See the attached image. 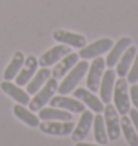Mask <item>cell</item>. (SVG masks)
<instances>
[{
	"label": "cell",
	"instance_id": "obj_1",
	"mask_svg": "<svg viewBox=\"0 0 138 146\" xmlns=\"http://www.w3.org/2000/svg\"><path fill=\"white\" fill-rule=\"evenodd\" d=\"M89 69V64L86 60H82V61H77L71 70L65 75L64 81L58 85V92L60 94H68V92H73L76 90V87L79 85V82L83 79V76L88 73Z\"/></svg>",
	"mask_w": 138,
	"mask_h": 146
},
{
	"label": "cell",
	"instance_id": "obj_2",
	"mask_svg": "<svg viewBox=\"0 0 138 146\" xmlns=\"http://www.w3.org/2000/svg\"><path fill=\"white\" fill-rule=\"evenodd\" d=\"M57 90H58V79L49 78L48 81L45 82L43 87L34 94V98L30 100V103H28L30 110L31 112H39L42 108H45V106L48 104V102H51V98L55 96Z\"/></svg>",
	"mask_w": 138,
	"mask_h": 146
},
{
	"label": "cell",
	"instance_id": "obj_3",
	"mask_svg": "<svg viewBox=\"0 0 138 146\" xmlns=\"http://www.w3.org/2000/svg\"><path fill=\"white\" fill-rule=\"evenodd\" d=\"M113 102L114 108L120 115H126L131 109V102H129V90H128V81L120 78L119 81L114 82L113 88Z\"/></svg>",
	"mask_w": 138,
	"mask_h": 146
},
{
	"label": "cell",
	"instance_id": "obj_4",
	"mask_svg": "<svg viewBox=\"0 0 138 146\" xmlns=\"http://www.w3.org/2000/svg\"><path fill=\"white\" fill-rule=\"evenodd\" d=\"M113 40H111L110 37H103V39H98V40L92 42V43H86L80 48L79 51V57L82 60H94L97 57H100L103 54H106V52L110 51V48L113 46Z\"/></svg>",
	"mask_w": 138,
	"mask_h": 146
},
{
	"label": "cell",
	"instance_id": "obj_5",
	"mask_svg": "<svg viewBox=\"0 0 138 146\" xmlns=\"http://www.w3.org/2000/svg\"><path fill=\"white\" fill-rule=\"evenodd\" d=\"M104 122H106V130L108 140L114 142L120 137V119H119V112L116 110L114 106L107 103L104 106Z\"/></svg>",
	"mask_w": 138,
	"mask_h": 146
},
{
	"label": "cell",
	"instance_id": "obj_6",
	"mask_svg": "<svg viewBox=\"0 0 138 146\" xmlns=\"http://www.w3.org/2000/svg\"><path fill=\"white\" fill-rule=\"evenodd\" d=\"M104 69H106V60L101 57L94 58V61L89 64L88 78H86V88L89 91L97 92V90L100 88V82L104 75Z\"/></svg>",
	"mask_w": 138,
	"mask_h": 146
},
{
	"label": "cell",
	"instance_id": "obj_7",
	"mask_svg": "<svg viewBox=\"0 0 138 146\" xmlns=\"http://www.w3.org/2000/svg\"><path fill=\"white\" fill-rule=\"evenodd\" d=\"M42 133L49 136H67L74 130L73 121H43L39 124Z\"/></svg>",
	"mask_w": 138,
	"mask_h": 146
},
{
	"label": "cell",
	"instance_id": "obj_8",
	"mask_svg": "<svg viewBox=\"0 0 138 146\" xmlns=\"http://www.w3.org/2000/svg\"><path fill=\"white\" fill-rule=\"evenodd\" d=\"M37 67H39V60H36L34 55H27L25 57L22 67H21V70H19V73L15 78V82H16L18 87L27 85L31 81V78L36 75Z\"/></svg>",
	"mask_w": 138,
	"mask_h": 146
},
{
	"label": "cell",
	"instance_id": "obj_9",
	"mask_svg": "<svg viewBox=\"0 0 138 146\" xmlns=\"http://www.w3.org/2000/svg\"><path fill=\"white\" fill-rule=\"evenodd\" d=\"M92 122H94V113H92L91 110H83L80 119H79V124L74 127V130L71 131V140L73 142L85 140L89 134Z\"/></svg>",
	"mask_w": 138,
	"mask_h": 146
},
{
	"label": "cell",
	"instance_id": "obj_10",
	"mask_svg": "<svg viewBox=\"0 0 138 146\" xmlns=\"http://www.w3.org/2000/svg\"><path fill=\"white\" fill-rule=\"evenodd\" d=\"M54 40L58 43L71 46V48H83L86 45V37L79 33H73L68 30H55L54 31Z\"/></svg>",
	"mask_w": 138,
	"mask_h": 146
},
{
	"label": "cell",
	"instance_id": "obj_11",
	"mask_svg": "<svg viewBox=\"0 0 138 146\" xmlns=\"http://www.w3.org/2000/svg\"><path fill=\"white\" fill-rule=\"evenodd\" d=\"M70 52H71L70 46L62 45V43L57 45L54 48L48 49L46 52H43L42 57L39 58V66H42V67H49L52 64H57L62 57H65L67 54H70Z\"/></svg>",
	"mask_w": 138,
	"mask_h": 146
},
{
	"label": "cell",
	"instance_id": "obj_12",
	"mask_svg": "<svg viewBox=\"0 0 138 146\" xmlns=\"http://www.w3.org/2000/svg\"><path fill=\"white\" fill-rule=\"evenodd\" d=\"M73 96L80 100L83 104H86L91 110L97 112V113H101L104 110V103L101 102V98H98L94 92L89 91L88 88H76L73 91Z\"/></svg>",
	"mask_w": 138,
	"mask_h": 146
},
{
	"label": "cell",
	"instance_id": "obj_13",
	"mask_svg": "<svg viewBox=\"0 0 138 146\" xmlns=\"http://www.w3.org/2000/svg\"><path fill=\"white\" fill-rule=\"evenodd\" d=\"M51 106L58 108V109H62V110H67V112H73V113H82V112L85 110V104L80 100L65 97L64 94L52 97L51 98Z\"/></svg>",
	"mask_w": 138,
	"mask_h": 146
},
{
	"label": "cell",
	"instance_id": "obj_14",
	"mask_svg": "<svg viewBox=\"0 0 138 146\" xmlns=\"http://www.w3.org/2000/svg\"><path fill=\"white\" fill-rule=\"evenodd\" d=\"M114 82H116V72L108 67L107 72H104V75L101 78V82H100V96H101V102L104 104L110 103V100H111Z\"/></svg>",
	"mask_w": 138,
	"mask_h": 146
},
{
	"label": "cell",
	"instance_id": "obj_15",
	"mask_svg": "<svg viewBox=\"0 0 138 146\" xmlns=\"http://www.w3.org/2000/svg\"><path fill=\"white\" fill-rule=\"evenodd\" d=\"M131 45H132V42H131L129 37H120L116 43H113V46L110 48L108 54H107V58H106L107 67H110V69L114 67V66L117 64V61H119V58L122 57V54Z\"/></svg>",
	"mask_w": 138,
	"mask_h": 146
},
{
	"label": "cell",
	"instance_id": "obj_16",
	"mask_svg": "<svg viewBox=\"0 0 138 146\" xmlns=\"http://www.w3.org/2000/svg\"><path fill=\"white\" fill-rule=\"evenodd\" d=\"M0 87H2V90H3V92L6 96H9L11 98H14L16 103L22 104V106L30 103V94L27 91L21 90V87H18L16 84H12L11 81H5V82H2Z\"/></svg>",
	"mask_w": 138,
	"mask_h": 146
},
{
	"label": "cell",
	"instance_id": "obj_17",
	"mask_svg": "<svg viewBox=\"0 0 138 146\" xmlns=\"http://www.w3.org/2000/svg\"><path fill=\"white\" fill-rule=\"evenodd\" d=\"M79 58H80V57H79V54H76V52H70V54H67L65 57H62L60 61L57 63L55 69L51 72L52 76H54L55 79L64 78L71 70V67H73V66L79 61Z\"/></svg>",
	"mask_w": 138,
	"mask_h": 146
},
{
	"label": "cell",
	"instance_id": "obj_18",
	"mask_svg": "<svg viewBox=\"0 0 138 146\" xmlns=\"http://www.w3.org/2000/svg\"><path fill=\"white\" fill-rule=\"evenodd\" d=\"M137 48L134 45H131L126 48V51L122 54V57L119 58V61H117V69H116V75H119V78H125L128 75V72L131 69V66H132V61L137 55Z\"/></svg>",
	"mask_w": 138,
	"mask_h": 146
},
{
	"label": "cell",
	"instance_id": "obj_19",
	"mask_svg": "<svg viewBox=\"0 0 138 146\" xmlns=\"http://www.w3.org/2000/svg\"><path fill=\"white\" fill-rule=\"evenodd\" d=\"M39 118L42 121H73L71 112L58 108H42L39 110Z\"/></svg>",
	"mask_w": 138,
	"mask_h": 146
},
{
	"label": "cell",
	"instance_id": "obj_20",
	"mask_svg": "<svg viewBox=\"0 0 138 146\" xmlns=\"http://www.w3.org/2000/svg\"><path fill=\"white\" fill-rule=\"evenodd\" d=\"M24 60H25V57H24L22 52L16 51L14 54V57H12V60H11V63L8 64V67H6L5 72H3V79L5 81H14V79L16 78V75L19 73V70H21V67H22Z\"/></svg>",
	"mask_w": 138,
	"mask_h": 146
},
{
	"label": "cell",
	"instance_id": "obj_21",
	"mask_svg": "<svg viewBox=\"0 0 138 146\" xmlns=\"http://www.w3.org/2000/svg\"><path fill=\"white\" fill-rule=\"evenodd\" d=\"M14 115L21 122H24L25 125L33 127V128L39 127V124H40L39 122V116H36L30 109H25V106H22V104H15L14 106Z\"/></svg>",
	"mask_w": 138,
	"mask_h": 146
},
{
	"label": "cell",
	"instance_id": "obj_22",
	"mask_svg": "<svg viewBox=\"0 0 138 146\" xmlns=\"http://www.w3.org/2000/svg\"><path fill=\"white\" fill-rule=\"evenodd\" d=\"M49 78H51V70L48 67H42L39 72H36V75L33 76L31 81L27 84V92L28 94H36Z\"/></svg>",
	"mask_w": 138,
	"mask_h": 146
},
{
	"label": "cell",
	"instance_id": "obj_23",
	"mask_svg": "<svg viewBox=\"0 0 138 146\" xmlns=\"http://www.w3.org/2000/svg\"><path fill=\"white\" fill-rule=\"evenodd\" d=\"M120 131L123 133L125 139L129 146H138V133L135 130V127L131 124V118L122 115L120 119Z\"/></svg>",
	"mask_w": 138,
	"mask_h": 146
},
{
	"label": "cell",
	"instance_id": "obj_24",
	"mask_svg": "<svg viewBox=\"0 0 138 146\" xmlns=\"http://www.w3.org/2000/svg\"><path fill=\"white\" fill-rule=\"evenodd\" d=\"M94 137L95 142L98 145L106 146L108 142V136H107V130H106V122H104V116L98 113L97 116H94Z\"/></svg>",
	"mask_w": 138,
	"mask_h": 146
},
{
	"label": "cell",
	"instance_id": "obj_25",
	"mask_svg": "<svg viewBox=\"0 0 138 146\" xmlns=\"http://www.w3.org/2000/svg\"><path fill=\"white\" fill-rule=\"evenodd\" d=\"M128 84H135L138 82V51H137V55L132 61V66H131V69L128 72Z\"/></svg>",
	"mask_w": 138,
	"mask_h": 146
},
{
	"label": "cell",
	"instance_id": "obj_26",
	"mask_svg": "<svg viewBox=\"0 0 138 146\" xmlns=\"http://www.w3.org/2000/svg\"><path fill=\"white\" fill-rule=\"evenodd\" d=\"M131 102H132V104L135 106V109L138 110V85H134L131 87Z\"/></svg>",
	"mask_w": 138,
	"mask_h": 146
},
{
	"label": "cell",
	"instance_id": "obj_27",
	"mask_svg": "<svg viewBox=\"0 0 138 146\" xmlns=\"http://www.w3.org/2000/svg\"><path fill=\"white\" fill-rule=\"evenodd\" d=\"M129 116H131V121H132V125L135 127L137 133H138V110L137 109H129Z\"/></svg>",
	"mask_w": 138,
	"mask_h": 146
},
{
	"label": "cell",
	"instance_id": "obj_28",
	"mask_svg": "<svg viewBox=\"0 0 138 146\" xmlns=\"http://www.w3.org/2000/svg\"><path fill=\"white\" fill-rule=\"evenodd\" d=\"M76 146H103V145H92V143H83V142H76Z\"/></svg>",
	"mask_w": 138,
	"mask_h": 146
}]
</instances>
